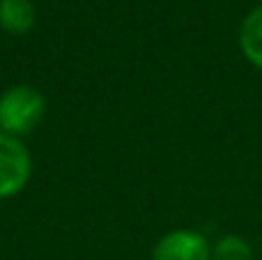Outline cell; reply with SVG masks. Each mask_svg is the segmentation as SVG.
I'll return each instance as SVG.
<instances>
[{"mask_svg": "<svg viewBox=\"0 0 262 260\" xmlns=\"http://www.w3.org/2000/svg\"><path fill=\"white\" fill-rule=\"evenodd\" d=\"M46 115V97L28 83L9 85L0 92V132L23 138L41 124Z\"/></svg>", "mask_w": 262, "mask_h": 260, "instance_id": "cell-1", "label": "cell"}, {"mask_svg": "<svg viewBox=\"0 0 262 260\" xmlns=\"http://www.w3.org/2000/svg\"><path fill=\"white\" fill-rule=\"evenodd\" d=\"M32 155L23 138L0 132V201L16 198L30 184Z\"/></svg>", "mask_w": 262, "mask_h": 260, "instance_id": "cell-2", "label": "cell"}, {"mask_svg": "<svg viewBox=\"0 0 262 260\" xmlns=\"http://www.w3.org/2000/svg\"><path fill=\"white\" fill-rule=\"evenodd\" d=\"M152 260H212V244L198 230L175 228L157 240Z\"/></svg>", "mask_w": 262, "mask_h": 260, "instance_id": "cell-3", "label": "cell"}, {"mask_svg": "<svg viewBox=\"0 0 262 260\" xmlns=\"http://www.w3.org/2000/svg\"><path fill=\"white\" fill-rule=\"evenodd\" d=\"M37 9L32 0H0V30L23 37L35 28Z\"/></svg>", "mask_w": 262, "mask_h": 260, "instance_id": "cell-4", "label": "cell"}, {"mask_svg": "<svg viewBox=\"0 0 262 260\" xmlns=\"http://www.w3.org/2000/svg\"><path fill=\"white\" fill-rule=\"evenodd\" d=\"M237 44L246 62H251L255 69H262V5L242 18Z\"/></svg>", "mask_w": 262, "mask_h": 260, "instance_id": "cell-5", "label": "cell"}, {"mask_svg": "<svg viewBox=\"0 0 262 260\" xmlns=\"http://www.w3.org/2000/svg\"><path fill=\"white\" fill-rule=\"evenodd\" d=\"M212 260H255V253L246 237L228 233L212 244Z\"/></svg>", "mask_w": 262, "mask_h": 260, "instance_id": "cell-6", "label": "cell"}]
</instances>
